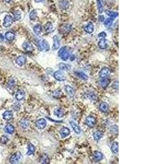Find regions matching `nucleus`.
I'll return each instance as SVG.
<instances>
[{
  "label": "nucleus",
  "instance_id": "36",
  "mask_svg": "<svg viewBox=\"0 0 146 164\" xmlns=\"http://www.w3.org/2000/svg\"><path fill=\"white\" fill-rule=\"evenodd\" d=\"M96 3L97 9H98L99 12L100 13H102L103 11V7L101 0H96Z\"/></svg>",
  "mask_w": 146,
  "mask_h": 164
},
{
  "label": "nucleus",
  "instance_id": "11",
  "mask_svg": "<svg viewBox=\"0 0 146 164\" xmlns=\"http://www.w3.org/2000/svg\"><path fill=\"white\" fill-rule=\"evenodd\" d=\"M65 90L66 92V94L69 95L70 97H72L74 96L75 94V90L74 89V88H72L71 86L69 85H65Z\"/></svg>",
  "mask_w": 146,
  "mask_h": 164
},
{
  "label": "nucleus",
  "instance_id": "32",
  "mask_svg": "<svg viewBox=\"0 0 146 164\" xmlns=\"http://www.w3.org/2000/svg\"><path fill=\"white\" fill-rule=\"evenodd\" d=\"M69 6V2L66 0H61L60 1V6L62 9H67Z\"/></svg>",
  "mask_w": 146,
  "mask_h": 164
},
{
  "label": "nucleus",
  "instance_id": "21",
  "mask_svg": "<svg viewBox=\"0 0 146 164\" xmlns=\"http://www.w3.org/2000/svg\"><path fill=\"white\" fill-rule=\"evenodd\" d=\"M99 109L103 113H106L109 110V105L107 102H103L100 104L99 106Z\"/></svg>",
  "mask_w": 146,
  "mask_h": 164
},
{
  "label": "nucleus",
  "instance_id": "47",
  "mask_svg": "<svg viewBox=\"0 0 146 164\" xmlns=\"http://www.w3.org/2000/svg\"><path fill=\"white\" fill-rule=\"evenodd\" d=\"M99 20L101 22H104V20H105V18H104V16L103 15H100L99 17Z\"/></svg>",
  "mask_w": 146,
  "mask_h": 164
},
{
  "label": "nucleus",
  "instance_id": "45",
  "mask_svg": "<svg viewBox=\"0 0 146 164\" xmlns=\"http://www.w3.org/2000/svg\"><path fill=\"white\" fill-rule=\"evenodd\" d=\"M106 36V33L104 32H102L100 33L98 35V37L100 38H105Z\"/></svg>",
  "mask_w": 146,
  "mask_h": 164
},
{
  "label": "nucleus",
  "instance_id": "30",
  "mask_svg": "<svg viewBox=\"0 0 146 164\" xmlns=\"http://www.w3.org/2000/svg\"><path fill=\"white\" fill-rule=\"evenodd\" d=\"M35 151V147L32 143H29L28 144V150L27 154L28 155H31L33 154Z\"/></svg>",
  "mask_w": 146,
  "mask_h": 164
},
{
  "label": "nucleus",
  "instance_id": "24",
  "mask_svg": "<svg viewBox=\"0 0 146 164\" xmlns=\"http://www.w3.org/2000/svg\"><path fill=\"white\" fill-rule=\"evenodd\" d=\"M14 127L11 124H8L6 125V126H5V128H4V130H5V132L6 133L8 134H12L14 132Z\"/></svg>",
  "mask_w": 146,
  "mask_h": 164
},
{
  "label": "nucleus",
  "instance_id": "33",
  "mask_svg": "<svg viewBox=\"0 0 146 164\" xmlns=\"http://www.w3.org/2000/svg\"><path fill=\"white\" fill-rule=\"evenodd\" d=\"M40 161L41 164H47L49 163V158L47 155L44 154V155L41 156Z\"/></svg>",
  "mask_w": 146,
  "mask_h": 164
},
{
  "label": "nucleus",
  "instance_id": "5",
  "mask_svg": "<svg viewBox=\"0 0 146 164\" xmlns=\"http://www.w3.org/2000/svg\"><path fill=\"white\" fill-rule=\"evenodd\" d=\"M54 77L56 80H58V81H64L66 80V76L65 73L62 72L61 71H56L54 74Z\"/></svg>",
  "mask_w": 146,
  "mask_h": 164
},
{
  "label": "nucleus",
  "instance_id": "16",
  "mask_svg": "<svg viewBox=\"0 0 146 164\" xmlns=\"http://www.w3.org/2000/svg\"><path fill=\"white\" fill-rule=\"evenodd\" d=\"M15 62L16 64L18 65L19 66H22L25 64L26 62V58L24 56H19V57L16 59Z\"/></svg>",
  "mask_w": 146,
  "mask_h": 164
},
{
  "label": "nucleus",
  "instance_id": "23",
  "mask_svg": "<svg viewBox=\"0 0 146 164\" xmlns=\"http://www.w3.org/2000/svg\"><path fill=\"white\" fill-rule=\"evenodd\" d=\"M70 125L71 126L72 129H73L74 131L77 134H79L81 133V129L79 128V126L77 124L74 123V121H71L70 122Z\"/></svg>",
  "mask_w": 146,
  "mask_h": 164
},
{
  "label": "nucleus",
  "instance_id": "27",
  "mask_svg": "<svg viewBox=\"0 0 146 164\" xmlns=\"http://www.w3.org/2000/svg\"><path fill=\"white\" fill-rule=\"evenodd\" d=\"M103 136V133L101 131L97 130L93 134L94 138L96 141H98L100 139H101Z\"/></svg>",
  "mask_w": 146,
  "mask_h": 164
},
{
  "label": "nucleus",
  "instance_id": "39",
  "mask_svg": "<svg viewBox=\"0 0 146 164\" xmlns=\"http://www.w3.org/2000/svg\"><path fill=\"white\" fill-rule=\"evenodd\" d=\"M14 19L15 20H19L21 18V12L19 11H15L14 12Z\"/></svg>",
  "mask_w": 146,
  "mask_h": 164
},
{
  "label": "nucleus",
  "instance_id": "9",
  "mask_svg": "<svg viewBox=\"0 0 146 164\" xmlns=\"http://www.w3.org/2000/svg\"><path fill=\"white\" fill-rule=\"evenodd\" d=\"M98 46L101 49H106L108 46V41L105 38H101L98 42Z\"/></svg>",
  "mask_w": 146,
  "mask_h": 164
},
{
  "label": "nucleus",
  "instance_id": "48",
  "mask_svg": "<svg viewBox=\"0 0 146 164\" xmlns=\"http://www.w3.org/2000/svg\"><path fill=\"white\" fill-rule=\"evenodd\" d=\"M44 1V0H35V2H36V3H40V2H42Z\"/></svg>",
  "mask_w": 146,
  "mask_h": 164
},
{
  "label": "nucleus",
  "instance_id": "29",
  "mask_svg": "<svg viewBox=\"0 0 146 164\" xmlns=\"http://www.w3.org/2000/svg\"><path fill=\"white\" fill-rule=\"evenodd\" d=\"M44 28L45 31L47 32H51L53 30V25L50 22H47L44 26Z\"/></svg>",
  "mask_w": 146,
  "mask_h": 164
},
{
  "label": "nucleus",
  "instance_id": "12",
  "mask_svg": "<svg viewBox=\"0 0 146 164\" xmlns=\"http://www.w3.org/2000/svg\"><path fill=\"white\" fill-rule=\"evenodd\" d=\"M60 42L59 37L58 36H54L53 37V50H58L60 48Z\"/></svg>",
  "mask_w": 146,
  "mask_h": 164
},
{
  "label": "nucleus",
  "instance_id": "26",
  "mask_svg": "<svg viewBox=\"0 0 146 164\" xmlns=\"http://www.w3.org/2000/svg\"><path fill=\"white\" fill-rule=\"evenodd\" d=\"M15 37V35L13 32L8 31L5 33V38L8 41H11L14 40Z\"/></svg>",
  "mask_w": 146,
  "mask_h": 164
},
{
  "label": "nucleus",
  "instance_id": "41",
  "mask_svg": "<svg viewBox=\"0 0 146 164\" xmlns=\"http://www.w3.org/2000/svg\"><path fill=\"white\" fill-rule=\"evenodd\" d=\"M37 16V13L35 10H32L31 11L30 13V15H29V16H30V19L32 20H35Z\"/></svg>",
  "mask_w": 146,
  "mask_h": 164
},
{
  "label": "nucleus",
  "instance_id": "19",
  "mask_svg": "<svg viewBox=\"0 0 146 164\" xmlns=\"http://www.w3.org/2000/svg\"><path fill=\"white\" fill-rule=\"evenodd\" d=\"M23 48L24 49L28 52H31L33 50V47L32 44L29 42H25L23 45Z\"/></svg>",
  "mask_w": 146,
  "mask_h": 164
},
{
  "label": "nucleus",
  "instance_id": "20",
  "mask_svg": "<svg viewBox=\"0 0 146 164\" xmlns=\"http://www.w3.org/2000/svg\"><path fill=\"white\" fill-rule=\"evenodd\" d=\"M74 73L80 79H81L82 80H87L88 79V76L86 73L83 72L82 71H76L74 72Z\"/></svg>",
  "mask_w": 146,
  "mask_h": 164
},
{
  "label": "nucleus",
  "instance_id": "15",
  "mask_svg": "<svg viewBox=\"0 0 146 164\" xmlns=\"http://www.w3.org/2000/svg\"><path fill=\"white\" fill-rule=\"evenodd\" d=\"M92 158H93L94 160L95 161H100L103 159V155L101 152L96 151L94 153L93 155H92Z\"/></svg>",
  "mask_w": 146,
  "mask_h": 164
},
{
  "label": "nucleus",
  "instance_id": "38",
  "mask_svg": "<svg viewBox=\"0 0 146 164\" xmlns=\"http://www.w3.org/2000/svg\"><path fill=\"white\" fill-rule=\"evenodd\" d=\"M69 66L66 64L65 63H60L59 64V68L60 70H64V71H66L69 69Z\"/></svg>",
  "mask_w": 146,
  "mask_h": 164
},
{
  "label": "nucleus",
  "instance_id": "50",
  "mask_svg": "<svg viewBox=\"0 0 146 164\" xmlns=\"http://www.w3.org/2000/svg\"><path fill=\"white\" fill-rule=\"evenodd\" d=\"M12 0H4V1L7 2V3H9V2H10Z\"/></svg>",
  "mask_w": 146,
  "mask_h": 164
},
{
  "label": "nucleus",
  "instance_id": "17",
  "mask_svg": "<svg viewBox=\"0 0 146 164\" xmlns=\"http://www.w3.org/2000/svg\"><path fill=\"white\" fill-rule=\"evenodd\" d=\"M84 31L88 33H91L93 32L94 30V24H92L91 22H90L87 25L85 26L84 28Z\"/></svg>",
  "mask_w": 146,
  "mask_h": 164
},
{
  "label": "nucleus",
  "instance_id": "3",
  "mask_svg": "<svg viewBox=\"0 0 146 164\" xmlns=\"http://www.w3.org/2000/svg\"><path fill=\"white\" fill-rule=\"evenodd\" d=\"M22 158H23V155H21V154L20 152H16L11 156L9 161L11 164H18Z\"/></svg>",
  "mask_w": 146,
  "mask_h": 164
},
{
  "label": "nucleus",
  "instance_id": "4",
  "mask_svg": "<svg viewBox=\"0 0 146 164\" xmlns=\"http://www.w3.org/2000/svg\"><path fill=\"white\" fill-rule=\"evenodd\" d=\"M86 123L90 128H94L96 123V120L93 116H88L86 119Z\"/></svg>",
  "mask_w": 146,
  "mask_h": 164
},
{
  "label": "nucleus",
  "instance_id": "37",
  "mask_svg": "<svg viewBox=\"0 0 146 164\" xmlns=\"http://www.w3.org/2000/svg\"><path fill=\"white\" fill-rule=\"evenodd\" d=\"M106 13L107 15L109 16L111 18H115L116 17L118 16V13L117 12H114L112 11H107L106 12Z\"/></svg>",
  "mask_w": 146,
  "mask_h": 164
},
{
  "label": "nucleus",
  "instance_id": "6",
  "mask_svg": "<svg viewBox=\"0 0 146 164\" xmlns=\"http://www.w3.org/2000/svg\"><path fill=\"white\" fill-rule=\"evenodd\" d=\"M13 23V19L12 16L10 15H6L4 18L3 21V26L5 28H8L10 27Z\"/></svg>",
  "mask_w": 146,
  "mask_h": 164
},
{
  "label": "nucleus",
  "instance_id": "49",
  "mask_svg": "<svg viewBox=\"0 0 146 164\" xmlns=\"http://www.w3.org/2000/svg\"><path fill=\"white\" fill-rule=\"evenodd\" d=\"M0 37L1 38L2 40H3V39L4 36H3V35H2V33H0Z\"/></svg>",
  "mask_w": 146,
  "mask_h": 164
},
{
  "label": "nucleus",
  "instance_id": "10",
  "mask_svg": "<svg viewBox=\"0 0 146 164\" xmlns=\"http://www.w3.org/2000/svg\"><path fill=\"white\" fill-rule=\"evenodd\" d=\"M25 96V92L22 89H19L17 90L15 94V99L18 101H22Z\"/></svg>",
  "mask_w": 146,
  "mask_h": 164
},
{
  "label": "nucleus",
  "instance_id": "44",
  "mask_svg": "<svg viewBox=\"0 0 146 164\" xmlns=\"http://www.w3.org/2000/svg\"><path fill=\"white\" fill-rule=\"evenodd\" d=\"M88 96L89 99L91 100H96L97 99V96H96V95L93 92L89 93Z\"/></svg>",
  "mask_w": 146,
  "mask_h": 164
},
{
  "label": "nucleus",
  "instance_id": "18",
  "mask_svg": "<svg viewBox=\"0 0 146 164\" xmlns=\"http://www.w3.org/2000/svg\"><path fill=\"white\" fill-rule=\"evenodd\" d=\"M13 114L11 111H6L3 114V118L7 121L11 120L13 118Z\"/></svg>",
  "mask_w": 146,
  "mask_h": 164
},
{
  "label": "nucleus",
  "instance_id": "31",
  "mask_svg": "<svg viewBox=\"0 0 146 164\" xmlns=\"http://www.w3.org/2000/svg\"><path fill=\"white\" fill-rule=\"evenodd\" d=\"M33 31L36 35H40L42 32V25L40 24H37L33 27Z\"/></svg>",
  "mask_w": 146,
  "mask_h": 164
},
{
  "label": "nucleus",
  "instance_id": "7",
  "mask_svg": "<svg viewBox=\"0 0 146 164\" xmlns=\"http://www.w3.org/2000/svg\"><path fill=\"white\" fill-rule=\"evenodd\" d=\"M35 125L39 129H43L47 125V121L43 118L40 119L35 122Z\"/></svg>",
  "mask_w": 146,
  "mask_h": 164
},
{
  "label": "nucleus",
  "instance_id": "8",
  "mask_svg": "<svg viewBox=\"0 0 146 164\" xmlns=\"http://www.w3.org/2000/svg\"><path fill=\"white\" fill-rule=\"evenodd\" d=\"M110 70L107 67H103L102 68L99 72V75L100 78H108L110 75Z\"/></svg>",
  "mask_w": 146,
  "mask_h": 164
},
{
  "label": "nucleus",
  "instance_id": "22",
  "mask_svg": "<svg viewBox=\"0 0 146 164\" xmlns=\"http://www.w3.org/2000/svg\"><path fill=\"white\" fill-rule=\"evenodd\" d=\"M54 113L57 116L58 118H62L64 115V111L62 108H61L58 107L57 108H55L54 111Z\"/></svg>",
  "mask_w": 146,
  "mask_h": 164
},
{
  "label": "nucleus",
  "instance_id": "1",
  "mask_svg": "<svg viewBox=\"0 0 146 164\" xmlns=\"http://www.w3.org/2000/svg\"><path fill=\"white\" fill-rule=\"evenodd\" d=\"M58 56L62 60L67 61L70 57V51L67 47L64 46L59 49L58 52Z\"/></svg>",
  "mask_w": 146,
  "mask_h": 164
},
{
  "label": "nucleus",
  "instance_id": "28",
  "mask_svg": "<svg viewBox=\"0 0 146 164\" xmlns=\"http://www.w3.org/2000/svg\"><path fill=\"white\" fill-rule=\"evenodd\" d=\"M111 150L114 154H118L119 151V145L118 143L114 142L111 146Z\"/></svg>",
  "mask_w": 146,
  "mask_h": 164
},
{
  "label": "nucleus",
  "instance_id": "40",
  "mask_svg": "<svg viewBox=\"0 0 146 164\" xmlns=\"http://www.w3.org/2000/svg\"><path fill=\"white\" fill-rule=\"evenodd\" d=\"M104 25H105L106 27H109L111 26V25L113 23V19L111 18H107L104 20Z\"/></svg>",
  "mask_w": 146,
  "mask_h": 164
},
{
  "label": "nucleus",
  "instance_id": "43",
  "mask_svg": "<svg viewBox=\"0 0 146 164\" xmlns=\"http://www.w3.org/2000/svg\"><path fill=\"white\" fill-rule=\"evenodd\" d=\"M21 108V106H20V104H19L18 102H15L14 104H13V108L14 110V111H18L20 110Z\"/></svg>",
  "mask_w": 146,
  "mask_h": 164
},
{
  "label": "nucleus",
  "instance_id": "34",
  "mask_svg": "<svg viewBox=\"0 0 146 164\" xmlns=\"http://www.w3.org/2000/svg\"><path fill=\"white\" fill-rule=\"evenodd\" d=\"M71 26L67 25V24H66V25H63L62 26L60 27V31H61L62 33L67 32V31H69L71 30Z\"/></svg>",
  "mask_w": 146,
  "mask_h": 164
},
{
  "label": "nucleus",
  "instance_id": "42",
  "mask_svg": "<svg viewBox=\"0 0 146 164\" xmlns=\"http://www.w3.org/2000/svg\"><path fill=\"white\" fill-rule=\"evenodd\" d=\"M9 140V139L5 136H2L0 138V142L3 144H6Z\"/></svg>",
  "mask_w": 146,
  "mask_h": 164
},
{
  "label": "nucleus",
  "instance_id": "13",
  "mask_svg": "<svg viewBox=\"0 0 146 164\" xmlns=\"http://www.w3.org/2000/svg\"><path fill=\"white\" fill-rule=\"evenodd\" d=\"M71 133L70 130L66 128V127H63L60 130V134L62 138H65L69 135Z\"/></svg>",
  "mask_w": 146,
  "mask_h": 164
},
{
  "label": "nucleus",
  "instance_id": "2",
  "mask_svg": "<svg viewBox=\"0 0 146 164\" xmlns=\"http://www.w3.org/2000/svg\"><path fill=\"white\" fill-rule=\"evenodd\" d=\"M38 48L40 51H48L50 46L48 43L45 40H41L38 42Z\"/></svg>",
  "mask_w": 146,
  "mask_h": 164
},
{
  "label": "nucleus",
  "instance_id": "35",
  "mask_svg": "<svg viewBox=\"0 0 146 164\" xmlns=\"http://www.w3.org/2000/svg\"><path fill=\"white\" fill-rule=\"evenodd\" d=\"M15 80H14L13 78H10V79H9L8 80V84H7V87H8L9 89H13L14 87H15Z\"/></svg>",
  "mask_w": 146,
  "mask_h": 164
},
{
  "label": "nucleus",
  "instance_id": "46",
  "mask_svg": "<svg viewBox=\"0 0 146 164\" xmlns=\"http://www.w3.org/2000/svg\"><path fill=\"white\" fill-rule=\"evenodd\" d=\"M112 87L114 88V89H118V81H116L113 83V84L112 85Z\"/></svg>",
  "mask_w": 146,
  "mask_h": 164
},
{
  "label": "nucleus",
  "instance_id": "25",
  "mask_svg": "<svg viewBox=\"0 0 146 164\" xmlns=\"http://www.w3.org/2000/svg\"><path fill=\"white\" fill-rule=\"evenodd\" d=\"M29 125H30V122L27 119H23L20 121V126L23 129H27Z\"/></svg>",
  "mask_w": 146,
  "mask_h": 164
},
{
  "label": "nucleus",
  "instance_id": "14",
  "mask_svg": "<svg viewBox=\"0 0 146 164\" xmlns=\"http://www.w3.org/2000/svg\"><path fill=\"white\" fill-rule=\"evenodd\" d=\"M98 83L101 87L106 88L110 83V80L108 79V78H101V79L99 80Z\"/></svg>",
  "mask_w": 146,
  "mask_h": 164
}]
</instances>
